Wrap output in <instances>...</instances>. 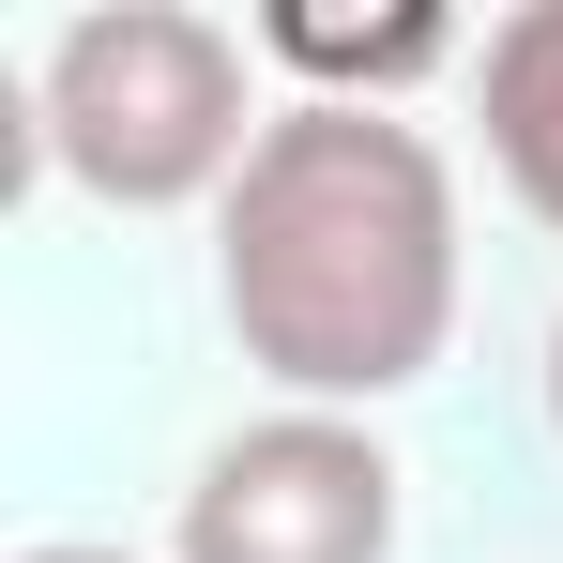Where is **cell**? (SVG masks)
Wrapping results in <instances>:
<instances>
[{
    "label": "cell",
    "mask_w": 563,
    "mask_h": 563,
    "mask_svg": "<svg viewBox=\"0 0 563 563\" xmlns=\"http://www.w3.org/2000/svg\"><path fill=\"white\" fill-rule=\"evenodd\" d=\"M275 107L244 92V31H213L184 0H107L62 15L31 62V153L107 213H184L229 198Z\"/></svg>",
    "instance_id": "cell-2"
},
{
    "label": "cell",
    "mask_w": 563,
    "mask_h": 563,
    "mask_svg": "<svg viewBox=\"0 0 563 563\" xmlns=\"http://www.w3.org/2000/svg\"><path fill=\"white\" fill-rule=\"evenodd\" d=\"M472 122H487V168L518 184V213L563 229V0H518L503 31H472Z\"/></svg>",
    "instance_id": "cell-4"
},
{
    "label": "cell",
    "mask_w": 563,
    "mask_h": 563,
    "mask_svg": "<svg viewBox=\"0 0 563 563\" xmlns=\"http://www.w3.org/2000/svg\"><path fill=\"white\" fill-rule=\"evenodd\" d=\"M213 305L289 411H380L457 335V168L396 107L305 92L213 198Z\"/></svg>",
    "instance_id": "cell-1"
},
{
    "label": "cell",
    "mask_w": 563,
    "mask_h": 563,
    "mask_svg": "<svg viewBox=\"0 0 563 563\" xmlns=\"http://www.w3.org/2000/svg\"><path fill=\"white\" fill-rule=\"evenodd\" d=\"M168 563H396V457L366 411H260L184 487Z\"/></svg>",
    "instance_id": "cell-3"
},
{
    "label": "cell",
    "mask_w": 563,
    "mask_h": 563,
    "mask_svg": "<svg viewBox=\"0 0 563 563\" xmlns=\"http://www.w3.org/2000/svg\"><path fill=\"white\" fill-rule=\"evenodd\" d=\"M15 563H137V549H15Z\"/></svg>",
    "instance_id": "cell-5"
},
{
    "label": "cell",
    "mask_w": 563,
    "mask_h": 563,
    "mask_svg": "<svg viewBox=\"0 0 563 563\" xmlns=\"http://www.w3.org/2000/svg\"><path fill=\"white\" fill-rule=\"evenodd\" d=\"M549 427H563V335H549Z\"/></svg>",
    "instance_id": "cell-6"
}]
</instances>
